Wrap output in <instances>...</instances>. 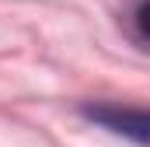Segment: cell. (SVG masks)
<instances>
[{"instance_id":"1","label":"cell","mask_w":150,"mask_h":147,"mask_svg":"<svg viewBox=\"0 0 150 147\" xmlns=\"http://www.w3.org/2000/svg\"><path fill=\"white\" fill-rule=\"evenodd\" d=\"M91 119L105 123L115 133H129L136 144H147V112L140 109H119V105H98V109H87Z\"/></svg>"}]
</instances>
